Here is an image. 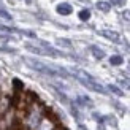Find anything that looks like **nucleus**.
<instances>
[{
  "mask_svg": "<svg viewBox=\"0 0 130 130\" xmlns=\"http://www.w3.org/2000/svg\"><path fill=\"white\" fill-rule=\"evenodd\" d=\"M119 84H121V86H124V87H127V89H130V79H121Z\"/></svg>",
  "mask_w": 130,
  "mask_h": 130,
  "instance_id": "obj_16",
  "label": "nucleus"
},
{
  "mask_svg": "<svg viewBox=\"0 0 130 130\" xmlns=\"http://www.w3.org/2000/svg\"><path fill=\"white\" fill-rule=\"evenodd\" d=\"M111 2H113L114 5H121V3H122V0H111Z\"/></svg>",
  "mask_w": 130,
  "mask_h": 130,
  "instance_id": "obj_17",
  "label": "nucleus"
},
{
  "mask_svg": "<svg viewBox=\"0 0 130 130\" xmlns=\"http://www.w3.org/2000/svg\"><path fill=\"white\" fill-rule=\"evenodd\" d=\"M109 62H111L113 65H121L122 63V57L121 56H113L111 59H109Z\"/></svg>",
  "mask_w": 130,
  "mask_h": 130,
  "instance_id": "obj_11",
  "label": "nucleus"
},
{
  "mask_svg": "<svg viewBox=\"0 0 130 130\" xmlns=\"http://www.w3.org/2000/svg\"><path fill=\"white\" fill-rule=\"evenodd\" d=\"M79 18L83 19V21H87V19L90 18V13H89L87 10H83V11L79 13Z\"/></svg>",
  "mask_w": 130,
  "mask_h": 130,
  "instance_id": "obj_13",
  "label": "nucleus"
},
{
  "mask_svg": "<svg viewBox=\"0 0 130 130\" xmlns=\"http://www.w3.org/2000/svg\"><path fill=\"white\" fill-rule=\"evenodd\" d=\"M108 89L111 90V92H113L114 95H118V97H122V95H124V92H122V89H119L118 86H116V84H109V86H108Z\"/></svg>",
  "mask_w": 130,
  "mask_h": 130,
  "instance_id": "obj_8",
  "label": "nucleus"
},
{
  "mask_svg": "<svg viewBox=\"0 0 130 130\" xmlns=\"http://www.w3.org/2000/svg\"><path fill=\"white\" fill-rule=\"evenodd\" d=\"M25 62H27L29 67H32L34 70L40 71V73H44V75H51V76H68V73L62 67H51V65H46V63H43V62L30 60V59H27Z\"/></svg>",
  "mask_w": 130,
  "mask_h": 130,
  "instance_id": "obj_2",
  "label": "nucleus"
},
{
  "mask_svg": "<svg viewBox=\"0 0 130 130\" xmlns=\"http://www.w3.org/2000/svg\"><path fill=\"white\" fill-rule=\"evenodd\" d=\"M56 128V122L54 119H51L49 116H44V118L40 121V124L37 125L35 130H54Z\"/></svg>",
  "mask_w": 130,
  "mask_h": 130,
  "instance_id": "obj_4",
  "label": "nucleus"
},
{
  "mask_svg": "<svg viewBox=\"0 0 130 130\" xmlns=\"http://www.w3.org/2000/svg\"><path fill=\"white\" fill-rule=\"evenodd\" d=\"M100 34L105 37V38H108V40L114 41V43H122L121 35H119V34H116V32H113V30H102Z\"/></svg>",
  "mask_w": 130,
  "mask_h": 130,
  "instance_id": "obj_5",
  "label": "nucleus"
},
{
  "mask_svg": "<svg viewBox=\"0 0 130 130\" xmlns=\"http://www.w3.org/2000/svg\"><path fill=\"white\" fill-rule=\"evenodd\" d=\"M78 103H81V105H90V100L86 99V97H79V99H78Z\"/></svg>",
  "mask_w": 130,
  "mask_h": 130,
  "instance_id": "obj_15",
  "label": "nucleus"
},
{
  "mask_svg": "<svg viewBox=\"0 0 130 130\" xmlns=\"http://www.w3.org/2000/svg\"><path fill=\"white\" fill-rule=\"evenodd\" d=\"M18 124V118H16V111L14 108H10L5 114L0 116V130H14Z\"/></svg>",
  "mask_w": 130,
  "mask_h": 130,
  "instance_id": "obj_3",
  "label": "nucleus"
},
{
  "mask_svg": "<svg viewBox=\"0 0 130 130\" xmlns=\"http://www.w3.org/2000/svg\"><path fill=\"white\" fill-rule=\"evenodd\" d=\"M57 13L62 16H67L71 13V6L68 3H60V5H57Z\"/></svg>",
  "mask_w": 130,
  "mask_h": 130,
  "instance_id": "obj_7",
  "label": "nucleus"
},
{
  "mask_svg": "<svg viewBox=\"0 0 130 130\" xmlns=\"http://www.w3.org/2000/svg\"><path fill=\"white\" fill-rule=\"evenodd\" d=\"M90 51H92V54L97 57V59H103V57H105V53H103L102 49H99L97 46H92V48H90Z\"/></svg>",
  "mask_w": 130,
  "mask_h": 130,
  "instance_id": "obj_9",
  "label": "nucleus"
},
{
  "mask_svg": "<svg viewBox=\"0 0 130 130\" xmlns=\"http://www.w3.org/2000/svg\"><path fill=\"white\" fill-rule=\"evenodd\" d=\"M44 116H46V113H44V106L41 103H38L37 100L27 103L25 109H24L22 121H21L22 130H35Z\"/></svg>",
  "mask_w": 130,
  "mask_h": 130,
  "instance_id": "obj_1",
  "label": "nucleus"
},
{
  "mask_svg": "<svg viewBox=\"0 0 130 130\" xmlns=\"http://www.w3.org/2000/svg\"><path fill=\"white\" fill-rule=\"evenodd\" d=\"M54 130H60V128H57V127H56V128H54Z\"/></svg>",
  "mask_w": 130,
  "mask_h": 130,
  "instance_id": "obj_18",
  "label": "nucleus"
},
{
  "mask_svg": "<svg viewBox=\"0 0 130 130\" xmlns=\"http://www.w3.org/2000/svg\"><path fill=\"white\" fill-rule=\"evenodd\" d=\"M97 8L102 10V11H109V8H111V5H109L108 2H99L97 3Z\"/></svg>",
  "mask_w": 130,
  "mask_h": 130,
  "instance_id": "obj_10",
  "label": "nucleus"
},
{
  "mask_svg": "<svg viewBox=\"0 0 130 130\" xmlns=\"http://www.w3.org/2000/svg\"><path fill=\"white\" fill-rule=\"evenodd\" d=\"M57 44H62V46H65V48H70L71 46V43L68 40H63V38H59V40H57Z\"/></svg>",
  "mask_w": 130,
  "mask_h": 130,
  "instance_id": "obj_14",
  "label": "nucleus"
},
{
  "mask_svg": "<svg viewBox=\"0 0 130 130\" xmlns=\"http://www.w3.org/2000/svg\"><path fill=\"white\" fill-rule=\"evenodd\" d=\"M11 108V99L10 97H0V116L2 114H5L8 109Z\"/></svg>",
  "mask_w": 130,
  "mask_h": 130,
  "instance_id": "obj_6",
  "label": "nucleus"
},
{
  "mask_svg": "<svg viewBox=\"0 0 130 130\" xmlns=\"http://www.w3.org/2000/svg\"><path fill=\"white\" fill-rule=\"evenodd\" d=\"M0 18L6 19V21H11V19H13L10 13H8V11H5V10H2V8H0Z\"/></svg>",
  "mask_w": 130,
  "mask_h": 130,
  "instance_id": "obj_12",
  "label": "nucleus"
}]
</instances>
